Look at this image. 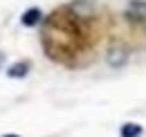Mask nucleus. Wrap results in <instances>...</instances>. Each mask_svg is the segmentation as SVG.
<instances>
[{
	"instance_id": "nucleus-2",
	"label": "nucleus",
	"mask_w": 146,
	"mask_h": 137,
	"mask_svg": "<svg viewBox=\"0 0 146 137\" xmlns=\"http://www.w3.org/2000/svg\"><path fill=\"white\" fill-rule=\"evenodd\" d=\"M106 63H108L110 68H124L128 63V47L121 45V43L110 45L108 52H106Z\"/></svg>"
},
{
	"instance_id": "nucleus-3",
	"label": "nucleus",
	"mask_w": 146,
	"mask_h": 137,
	"mask_svg": "<svg viewBox=\"0 0 146 137\" xmlns=\"http://www.w3.org/2000/svg\"><path fill=\"white\" fill-rule=\"evenodd\" d=\"M70 9H72L74 16L83 18V20H86V18H92V16H94V7H92L88 0H79V2H74Z\"/></svg>"
},
{
	"instance_id": "nucleus-1",
	"label": "nucleus",
	"mask_w": 146,
	"mask_h": 137,
	"mask_svg": "<svg viewBox=\"0 0 146 137\" xmlns=\"http://www.w3.org/2000/svg\"><path fill=\"white\" fill-rule=\"evenodd\" d=\"M130 25H144L146 23V0H130L124 11Z\"/></svg>"
},
{
	"instance_id": "nucleus-6",
	"label": "nucleus",
	"mask_w": 146,
	"mask_h": 137,
	"mask_svg": "<svg viewBox=\"0 0 146 137\" xmlns=\"http://www.w3.org/2000/svg\"><path fill=\"white\" fill-rule=\"evenodd\" d=\"M121 137H139L142 135V126L139 124H124L121 130H119Z\"/></svg>"
},
{
	"instance_id": "nucleus-4",
	"label": "nucleus",
	"mask_w": 146,
	"mask_h": 137,
	"mask_svg": "<svg viewBox=\"0 0 146 137\" xmlns=\"http://www.w3.org/2000/svg\"><path fill=\"white\" fill-rule=\"evenodd\" d=\"M40 16H43L40 9H38V7H32V9H27V11L20 16V23H23L25 27H34V25L40 23Z\"/></svg>"
},
{
	"instance_id": "nucleus-5",
	"label": "nucleus",
	"mask_w": 146,
	"mask_h": 137,
	"mask_svg": "<svg viewBox=\"0 0 146 137\" xmlns=\"http://www.w3.org/2000/svg\"><path fill=\"white\" fill-rule=\"evenodd\" d=\"M27 72H29V63L20 61V63H16V65H11L7 70V76L9 79H23V76H27Z\"/></svg>"
},
{
	"instance_id": "nucleus-7",
	"label": "nucleus",
	"mask_w": 146,
	"mask_h": 137,
	"mask_svg": "<svg viewBox=\"0 0 146 137\" xmlns=\"http://www.w3.org/2000/svg\"><path fill=\"white\" fill-rule=\"evenodd\" d=\"M2 137H18V135H2Z\"/></svg>"
}]
</instances>
